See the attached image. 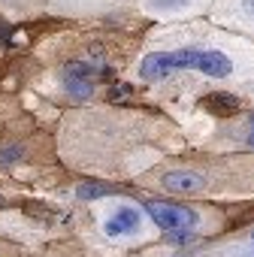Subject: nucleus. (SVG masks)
Returning a JSON list of instances; mask_svg holds the SVG:
<instances>
[{"mask_svg": "<svg viewBox=\"0 0 254 257\" xmlns=\"http://www.w3.org/2000/svg\"><path fill=\"white\" fill-rule=\"evenodd\" d=\"M185 4H191V0H152L155 10H182Z\"/></svg>", "mask_w": 254, "mask_h": 257, "instance_id": "nucleus-10", "label": "nucleus"}, {"mask_svg": "<svg viewBox=\"0 0 254 257\" xmlns=\"http://www.w3.org/2000/svg\"><path fill=\"white\" fill-rule=\"evenodd\" d=\"M203 106H206L212 115H221V118H227V115H236V112L242 109V103H239L233 94H209V97L203 100Z\"/></svg>", "mask_w": 254, "mask_h": 257, "instance_id": "nucleus-5", "label": "nucleus"}, {"mask_svg": "<svg viewBox=\"0 0 254 257\" xmlns=\"http://www.w3.org/2000/svg\"><path fill=\"white\" fill-rule=\"evenodd\" d=\"M67 76H73V79H91V70L85 64L73 61V64H67Z\"/></svg>", "mask_w": 254, "mask_h": 257, "instance_id": "nucleus-9", "label": "nucleus"}, {"mask_svg": "<svg viewBox=\"0 0 254 257\" xmlns=\"http://www.w3.org/2000/svg\"><path fill=\"white\" fill-rule=\"evenodd\" d=\"M146 212L152 215V221H155L158 227H164V230H170V233H176V230H182V227H194V221H197V215H194L191 209L176 206V203H164V200H149V203H146Z\"/></svg>", "mask_w": 254, "mask_h": 257, "instance_id": "nucleus-1", "label": "nucleus"}, {"mask_svg": "<svg viewBox=\"0 0 254 257\" xmlns=\"http://www.w3.org/2000/svg\"><path fill=\"white\" fill-rule=\"evenodd\" d=\"M106 191H109V185H103V182H85V185L76 188V197H79V200H97V197H103Z\"/></svg>", "mask_w": 254, "mask_h": 257, "instance_id": "nucleus-7", "label": "nucleus"}, {"mask_svg": "<svg viewBox=\"0 0 254 257\" xmlns=\"http://www.w3.org/2000/svg\"><path fill=\"white\" fill-rule=\"evenodd\" d=\"M140 230V212L131 209V206H124L112 215V221L106 224V233L109 236H118V233H137Z\"/></svg>", "mask_w": 254, "mask_h": 257, "instance_id": "nucleus-4", "label": "nucleus"}, {"mask_svg": "<svg viewBox=\"0 0 254 257\" xmlns=\"http://www.w3.org/2000/svg\"><path fill=\"white\" fill-rule=\"evenodd\" d=\"M248 143H251V146H254V124H251V137H248Z\"/></svg>", "mask_w": 254, "mask_h": 257, "instance_id": "nucleus-13", "label": "nucleus"}, {"mask_svg": "<svg viewBox=\"0 0 254 257\" xmlns=\"http://www.w3.org/2000/svg\"><path fill=\"white\" fill-rule=\"evenodd\" d=\"M22 158H25V149H22V146H7V149H0V170L10 167V164H16V161H22Z\"/></svg>", "mask_w": 254, "mask_h": 257, "instance_id": "nucleus-8", "label": "nucleus"}, {"mask_svg": "<svg viewBox=\"0 0 254 257\" xmlns=\"http://www.w3.org/2000/svg\"><path fill=\"white\" fill-rule=\"evenodd\" d=\"M203 185H206V179L200 173H191V170H176V173L164 176V188L173 191V194H194Z\"/></svg>", "mask_w": 254, "mask_h": 257, "instance_id": "nucleus-3", "label": "nucleus"}, {"mask_svg": "<svg viewBox=\"0 0 254 257\" xmlns=\"http://www.w3.org/2000/svg\"><path fill=\"white\" fill-rule=\"evenodd\" d=\"M242 10H245V16L254 19V0H242Z\"/></svg>", "mask_w": 254, "mask_h": 257, "instance_id": "nucleus-12", "label": "nucleus"}, {"mask_svg": "<svg viewBox=\"0 0 254 257\" xmlns=\"http://www.w3.org/2000/svg\"><path fill=\"white\" fill-rule=\"evenodd\" d=\"M0 206H4V197H0Z\"/></svg>", "mask_w": 254, "mask_h": 257, "instance_id": "nucleus-14", "label": "nucleus"}, {"mask_svg": "<svg viewBox=\"0 0 254 257\" xmlns=\"http://www.w3.org/2000/svg\"><path fill=\"white\" fill-rule=\"evenodd\" d=\"M131 94H134L131 85H115V88H109V100H127Z\"/></svg>", "mask_w": 254, "mask_h": 257, "instance_id": "nucleus-11", "label": "nucleus"}, {"mask_svg": "<svg viewBox=\"0 0 254 257\" xmlns=\"http://www.w3.org/2000/svg\"><path fill=\"white\" fill-rule=\"evenodd\" d=\"M194 70L203 73V76H212V79H224V76L233 73V61L224 52H218V49H200Z\"/></svg>", "mask_w": 254, "mask_h": 257, "instance_id": "nucleus-2", "label": "nucleus"}, {"mask_svg": "<svg viewBox=\"0 0 254 257\" xmlns=\"http://www.w3.org/2000/svg\"><path fill=\"white\" fill-rule=\"evenodd\" d=\"M64 88H67L73 97H79V100H88V97L94 94V88H91V82H88V79H73V76H64Z\"/></svg>", "mask_w": 254, "mask_h": 257, "instance_id": "nucleus-6", "label": "nucleus"}]
</instances>
